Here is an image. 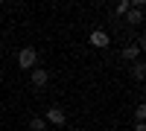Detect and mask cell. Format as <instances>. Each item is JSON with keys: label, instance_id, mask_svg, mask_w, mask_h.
<instances>
[{"label": "cell", "instance_id": "obj_5", "mask_svg": "<svg viewBox=\"0 0 146 131\" xmlns=\"http://www.w3.org/2000/svg\"><path fill=\"white\" fill-rule=\"evenodd\" d=\"M137 55H140V47H126V50H123L126 61H131V58H137Z\"/></svg>", "mask_w": 146, "mask_h": 131}, {"label": "cell", "instance_id": "obj_7", "mask_svg": "<svg viewBox=\"0 0 146 131\" xmlns=\"http://www.w3.org/2000/svg\"><path fill=\"white\" fill-rule=\"evenodd\" d=\"M143 73H146V67L137 61V64H135V79H143Z\"/></svg>", "mask_w": 146, "mask_h": 131}, {"label": "cell", "instance_id": "obj_9", "mask_svg": "<svg viewBox=\"0 0 146 131\" xmlns=\"http://www.w3.org/2000/svg\"><path fill=\"white\" fill-rule=\"evenodd\" d=\"M117 12H120V15H126V12H129V0H120V3H117Z\"/></svg>", "mask_w": 146, "mask_h": 131}, {"label": "cell", "instance_id": "obj_3", "mask_svg": "<svg viewBox=\"0 0 146 131\" xmlns=\"http://www.w3.org/2000/svg\"><path fill=\"white\" fill-rule=\"evenodd\" d=\"M47 120H50L53 125H62L64 122V111L62 108H50V111H47Z\"/></svg>", "mask_w": 146, "mask_h": 131}, {"label": "cell", "instance_id": "obj_1", "mask_svg": "<svg viewBox=\"0 0 146 131\" xmlns=\"http://www.w3.org/2000/svg\"><path fill=\"white\" fill-rule=\"evenodd\" d=\"M35 61H38V53H35V47H27V50H21V55H18V64L21 67H35Z\"/></svg>", "mask_w": 146, "mask_h": 131}, {"label": "cell", "instance_id": "obj_8", "mask_svg": "<svg viewBox=\"0 0 146 131\" xmlns=\"http://www.w3.org/2000/svg\"><path fill=\"white\" fill-rule=\"evenodd\" d=\"M29 128H32V131H44V120H32Z\"/></svg>", "mask_w": 146, "mask_h": 131}, {"label": "cell", "instance_id": "obj_6", "mask_svg": "<svg viewBox=\"0 0 146 131\" xmlns=\"http://www.w3.org/2000/svg\"><path fill=\"white\" fill-rule=\"evenodd\" d=\"M126 15H129V20H131V23H140V20H143V15H140V9H129Z\"/></svg>", "mask_w": 146, "mask_h": 131}, {"label": "cell", "instance_id": "obj_10", "mask_svg": "<svg viewBox=\"0 0 146 131\" xmlns=\"http://www.w3.org/2000/svg\"><path fill=\"white\" fill-rule=\"evenodd\" d=\"M135 117H137V120H143V117H146V108H143V105H137V111H135Z\"/></svg>", "mask_w": 146, "mask_h": 131}, {"label": "cell", "instance_id": "obj_4", "mask_svg": "<svg viewBox=\"0 0 146 131\" xmlns=\"http://www.w3.org/2000/svg\"><path fill=\"white\" fill-rule=\"evenodd\" d=\"M47 79H50V76H47V70H32V85H35V88L47 85Z\"/></svg>", "mask_w": 146, "mask_h": 131}, {"label": "cell", "instance_id": "obj_2", "mask_svg": "<svg viewBox=\"0 0 146 131\" xmlns=\"http://www.w3.org/2000/svg\"><path fill=\"white\" fill-rule=\"evenodd\" d=\"M91 44H94V47H108V35H105L102 29H94V32H91Z\"/></svg>", "mask_w": 146, "mask_h": 131}]
</instances>
